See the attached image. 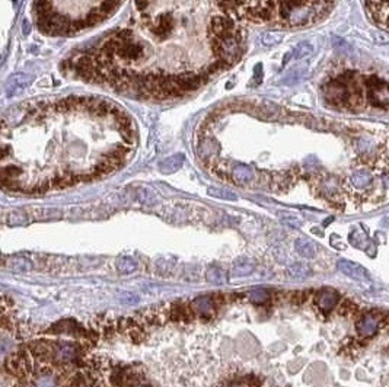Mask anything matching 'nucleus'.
I'll return each instance as SVG.
<instances>
[{
    "label": "nucleus",
    "instance_id": "obj_15",
    "mask_svg": "<svg viewBox=\"0 0 389 387\" xmlns=\"http://www.w3.org/2000/svg\"><path fill=\"white\" fill-rule=\"evenodd\" d=\"M294 248L303 258H307V259L313 258L316 253V246L309 239H297L294 243Z\"/></svg>",
    "mask_w": 389,
    "mask_h": 387
},
{
    "label": "nucleus",
    "instance_id": "obj_10",
    "mask_svg": "<svg viewBox=\"0 0 389 387\" xmlns=\"http://www.w3.org/2000/svg\"><path fill=\"white\" fill-rule=\"evenodd\" d=\"M191 309L200 317L210 319L214 316V298L210 295H200L193 300Z\"/></svg>",
    "mask_w": 389,
    "mask_h": 387
},
{
    "label": "nucleus",
    "instance_id": "obj_12",
    "mask_svg": "<svg viewBox=\"0 0 389 387\" xmlns=\"http://www.w3.org/2000/svg\"><path fill=\"white\" fill-rule=\"evenodd\" d=\"M340 301V295H338V292H335L334 290H324L321 291L319 294H318V297H316V304H318V307L322 310V311H331L335 306H337V303Z\"/></svg>",
    "mask_w": 389,
    "mask_h": 387
},
{
    "label": "nucleus",
    "instance_id": "obj_19",
    "mask_svg": "<svg viewBox=\"0 0 389 387\" xmlns=\"http://www.w3.org/2000/svg\"><path fill=\"white\" fill-rule=\"evenodd\" d=\"M225 387H246V386H242V385H229V386H225Z\"/></svg>",
    "mask_w": 389,
    "mask_h": 387
},
{
    "label": "nucleus",
    "instance_id": "obj_2",
    "mask_svg": "<svg viewBox=\"0 0 389 387\" xmlns=\"http://www.w3.org/2000/svg\"><path fill=\"white\" fill-rule=\"evenodd\" d=\"M131 115L102 97H72L0 118V187L40 194L118 171L134 153Z\"/></svg>",
    "mask_w": 389,
    "mask_h": 387
},
{
    "label": "nucleus",
    "instance_id": "obj_14",
    "mask_svg": "<svg viewBox=\"0 0 389 387\" xmlns=\"http://www.w3.org/2000/svg\"><path fill=\"white\" fill-rule=\"evenodd\" d=\"M205 280L210 284L222 286V284H226L227 275H226V271H223L222 268H219V267H210L207 270V272H205Z\"/></svg>",
    "mask_w": 389,
    "mask_h": 387
},
{
    "label": "nucleus",
    "instance_id": "obj_16",
    "mask_svg": "<svg viewBox=\"0 0 389 387\" xmlns=\"http://www.w3.org/2000/svg\"><path fill=\"white\" fill-rule=\"evenodd\" d=\"M117 268L121 274H133L137 270V262L131 256H123L117 261Z\"/></svg>",
    "mask_w": 389,
    "mask_h": 387
},
{
    "label": "nucleus",
    "instance_id": "obj_18",
    "mask_svg": "<svg viewBox=\"0 0 389 387\" xmlns=\"http://www.w3.org/2000/svg\"><path fill=\"white\" fill-rule=\"evenodd\" d=\"M289 274L292 275L293 278H307L310 275V268L306 265V264H294L289 268Z\"/></svg>",
    "mask_w": 389,
    "mask_h": 387
},
{
    "label": "nucleus",
    "instance_id": "obj_3",
    "mask_svg": "<svg viewBox=\"0 0 389 387\" xmlns=\"http://www.w3.org/2000/svg\"><path fill=\"white\" fill-rule=\"evenodd\" d=\"M242 23L268 28H306L324 20L337 0H220Z\"/></svg>",
    "mask_w": 389,
    "mask_h": 387
},
{
    "label": "nucleus",
    "instance_id": "obj_8",
    "mask_svg": "<svg viewBox=\"0 0 389 387\" xmlns=\"http://www.w3.org/2000/svg\"><path fill=\"white\" fill-rule=\"evenodd\" d=\"M366 9H368L370 19L376 25L387 28L388 0H366Z\"/></svg>",
    "mask_w": 389,
    "mask_h": 387
},
{
    "label": "nucleus",
    "instance_id": "obj_6",
    "mask_svg": "<svg viewBox=\"0 0 389 387\" xmlns=\"http://www.w3.org/2000/svg\"><path fill=\"white\" fill-rule=\"evenodd\" d=\"M20 335L22 328L19 325L18 310L13 301L0 292V347L1 344L13 345Z\"/></svg>",
    "mask_w": 389,
    "mask_h": 387
},
{
    "label": "nucleus",
    "instance_id": "obj_7",
    "mask_svg": "<svg viewBox=\"0 0 389 387\" xmlns=\"http://www.w3.org/2000/svg\"><path fill=\"white\" fill-rule=\"evenodd\" d=\"M142 379V373L137 367H117L109 376L111 385L115 387H128L137 385Z\"/></svg>",
    "mask_w": 389,
    "mask_h": 387
},
{
    "label": "nucleus",
    "instance_id": "obj_11",
    "mask_svg": "<svg viewBox=\"0 0 389 387\" xmlns=\"http://www.w3.org/2000/svg\"><path fill=\"white\" fill-rule=\"evenodd\" d=\"M356 328H357V332H359L363 338H370V336H373V335L378 332V329H379V317H376V316H373V314H366V316H363V317L357 322Z\"/></svg>",
    "mask_w": 389,
    "mask_h": 387
},
{
    "label": "nucleus",
    "instance_id": "obj_13",
    "mask_svg": "<svg viewBox=\"0 0 389 387\" xmlns=\"http://www.w3.org/2000/svg\"><path fill=\"white\" fill-rule=\"evenodd\" d=\"M254 271V264L246 258H239L233 264L232 277H246Z\"/></svg>",
    "mask_w": 389,
    "mask_h": 387
},
{
    "label": "nucleus",
    "instance_id": "obj_17",
    "mask_svg": "<svg viewBox=\"0 0 389 387\" xmlns=\"http://www.w3.org/2000/svg\"><path fill=\"white\" fill-rule=\"evenodd\" d=\"M270 291L266 289H257L248 292V300L254 304H264L270 298Z\"/></svg>",
    "mask_w": 389,
    "mask_h": 387
},
{
    "label": "nucleus",
    "instance_id": "obj_4",
    "mask_svg": "<svg viewBox=\"0 0 389 387\" xmlns=\"http://www.w3.org/2000/svg\"><path fill=\"white\" fill-rule=\"evenodd\" d=\"M322 94L329 106L340 111L368 112L379 106L387 111V76L376 70L344 69L325 82Z\"/></svg>",
    "mask_w": 389,
    "mask_h": 387
},
{
    "label": "nucleus",
    "instance_id": "obj_1",
    "mask_svg": "<svg viewBox=\"0 0 389 387\" xmlns=\"http://www.w3.org/2000/svg\"><path fill=\"white\" fill-rule=\"evenodd\" d=\"M246 51L242 23L220 0H134L125 22L73 54L66 70L128 97L190 95Z\"/></svg>",
    "mask_w": 389,
    "mask_h": 387
},
{
    "label": "nucleus",
    "instance_id": "obj_20",
    "mask_svg": "<svg viewBox=\"0 0 389 387\" xmlns=\"http://www.w3.org/2000/svg\"><path fill=\"white\" fill-rule=\"evenodd\" d=\"M140 387H149V386H140Z\"/></svg>",
    "mask_w": 389,
    "mask_h": 387
},
{
    "label": "nucleus",
    "instance_id": "obj_9",
    "mask_svg": "<svg viewBox=\"0 0 389 387\" xmlns=\"http://www.w3.org/2000/svg\"><path fill=\"white\" fill-rule=\"evenodd\" d=\"M337 267H338V270H340L343 274H346L347 277H350V278H353V280H356V281H360V283H366V281H369V274H368V271H366L363 267H360L359 264L350 262V261H347V259H340L338 264H337Z\"/></svg>",
    "mask_w": 389,
    "mask_h": 387
},
{
    "label": "nucleus",
    "instance_id": "obj_5",
    "mask_svg": "<svg viewBox=\"0 0 389 387\" xmlns=\"http://www.w3.org/2000/svg\"><path fill=\"white\" fill-rule=\"evenodd\" d=\"M124 0H38L41 29L50 34H76L109 18Z\"/></svg>",
    "mask_w": 389,
    "mask_h": 387
}]
</instances>
